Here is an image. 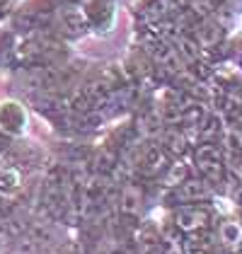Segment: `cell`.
<instances>
[{
	"label": "cell",
	"mask_w": 242,
	"mask_h": 254,
	"mask_svg": "<svg viewBox=\"0 0 242 254\" xmlns=\"http://www.w3.org/2000/svg\"><path fill=\"white\" fill-rule=\"evenodd\" d=\"M211 223V215L201 206H184L175 213V228L184 233H194L199 228H206Z\"/></svg>",
	"instance_id": "cell-1"
},
{
	"label": "cell",
	"mask_w": 242,
	"mask_h": 254,
	"mask_svg": "<svg viewBox=\"0 0 242 254\" xmlns=\"http://www.w3.org/2000/svg\"><path fill=\"white\" fill-rule=\"evenodd\" d=\"M143 208V191L138 184H126L121 191V213L126 215H141Z\"/></svg>",
	"instance_id": "cell-2"
},
{
	"label": "cell",
	"mask_w": 242,
	"mask_h": 254,
	"mask_svg": "<svg viewBox=\"0 0 242 254\" xmlns=\"http://www.w3.org/2000/svg\"><path fill=\"white\" fill-rule=\"evenodd\" d=\"M196 162H199L203 175H208V177L221 175V157L216 153V148H201V150L196 153Z\"/></svg>",
	"instance_id": "cell-3"
},
{
	"label": "cell",
	"mask_w": 242,
	"mask_h": 254,
	"mask_svg": "<svg viewBox=\"0 0 242 254\" xmlns=\"http://www.w3.org/2000/svg\"><path fill=\"white\" fill-rule=\"evenodd\" d=\"M206 196H208V187L203 182H199V179H186L177 189V198L180 201H199V198H206Z\"/></svg>",
	"instance_id": "cell-4"
},
{
	"label": "cell",
	"mask_w": 242,
	"mask_h": 254,
	"mask_svg": "<svg viewBox=\"0 0 242 254\" xmlns=\"http://www.w3.org/2000/svg\"><path fill=\"white\" fill-rule=\"evenodd\" d=\"M138 250L141 254H162V237L155 228H145L138 237Z\"/></svg>",
	"instance_id": "cell-5"
},
{
	"label": "cell",
	"mask_w": 242,
	"mask_h": 254,
	"mask_svg": "<svg viewBox=\"0 0 242 254\" xmlns=\"http://www.w3.org/2000/svg\"><path fill=\"white\" fill-rule=\"evenodd\" d=\"M218 235H221V242H225L228 247H233V250L242 247V225L240 223H233V220L223 223L221 228H218Z\"/></svg>",
	"instance_id": "cell-6"
},
{
	"label": "cell",
	"mask_w": 242,
	"mask_h": 254,
	"mask_svg": "<svg viewBox=\"0 0 242 254\" xmlns=\"http://www.w3.org/2000/svg\"><path fill=\"white\" fill-rule=\"evenodd\" d=\"M184 177H186V167L175 165V167H172V172H170L167 179H165V187H180L182 182H184Z\"/></svg>",
	"instance_id": "cell-7"
},
{
	"label": "cell",
	"mask_w": 242,
	"mask_h": 254,
	"mask_svg": "<svg viewBox=\"0 0 242 254\" xmlns=\"http://www.w3.org/2000/svg\"><path fill=\"white\" fill-rule=\"evenodd\" d=\"M160 162H162V155L160 153H153V155L148 157V172H155L160 167Z\"/></svg>",
	"instance_id": "cell-8"
},
{
	"label": "cell",
	"mask_w": 242,
	"mask_h": 254,
	"mask_svg": "<svg viewBox=\"0 0 242 254\" xmlns=\"http://www.w3.org/2000/svg\"><path fill=\"white\" fill-rule=\"evenodd\" d=\"M240 201H242V191H240Z\"/></svg>",
	"instance_id": "cell-9"
}]
</instances>
